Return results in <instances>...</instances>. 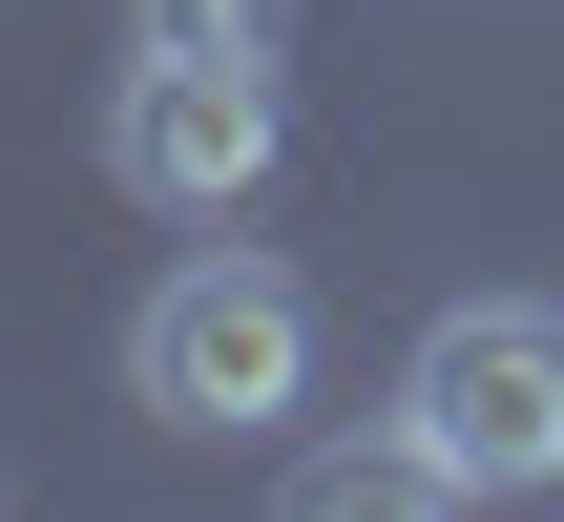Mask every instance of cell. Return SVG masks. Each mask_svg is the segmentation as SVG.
<instances>
[{
	"instance_id": "cell-3",
	"label": "cell",
	"mask_w": 564,
	"mask_h": 522,
	"mask_svg": "<svg viewBox=\"0 0 564 522\" xmlns=\"http://www.w3.org/2000/svg\"><path fill=\"white\" fill-rule=\"evenodd\" d=\"M398 418L460 460V502H544L564 481V314L544 293H460L398 377Z\"/></svg>"
},
{
	"instance_id": "cell-5",
	"label": "cell",
	"mask_w": 564,
	"mask_h": 522,
	"mask_svg": "<svg viewBox=\"0 0 564 522\" xmlns=\"http://www.w3.org/2000/svg\"><path fill=\"white\" fill-rule=\"evenodd\" d=\"M293 0H126V42H272Z\"/></svg>"
},
{
	"instance_id": "cell-1",
	"label": "cell",
	"mask_w": 564,
	"mask_h": 522,
	"mask_svg": "<svg viewBox=\"0 0 564 522\" xmlns=\"http://www.w3.org/2000/svg\"><path fill=\"white\" fill-rule=\"evenodd\" d=\"M126 398H147L167 439H293V398H314V293H293L272 251H188V272H147V314H126Z\"/></svg>"
},
{
	"instance_id": "cell-2",
	"label": "cell",
	"mask_w": 564,
	"mask_h": 522,
	"mask_svg": "<svg viewBox=\"0 0 564 522\" xmlns=\"http://www.w3.org/2000/svg\"><path fill=\"white\" fill-rule=\"evenodd\" d=\"M105 167H126V209L230 230V209L293 167V84H272V42H147L126 105H105Z\"/></svg>"
},
{
	"instance_id": "cell-4",
	"label": "cell",
	"mask_w": 564,
	"mask_h": 522,
	"mask_svg": "<svg viewBox=\"0 0 564 522\" xmlns=\"http://www.w3.org/2000/svg\"><path fill=\"white\" fill-rule=\"evenodd\" d=\"M293 502H314V522H419V502H460V460L398 418V439H314V460H293Z\"/></svg>"
}]
</instances>
